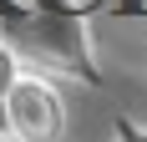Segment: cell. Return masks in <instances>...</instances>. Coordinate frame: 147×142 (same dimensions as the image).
<instances>
[{
	"instance_id": "cell-1",
	"label": "cell",
	"mask_w": 147,
	"mask_h": 142,
	"mask_svg": "<svg viewBox=\"0 0 147 142\" xmlns=\"http://www.w3.org/2000/svg\"><path fill=\"white\" fill-rule=\"evenodd\" d=\"M5 127L15 142H56V132L66 127V107H61L56 86L41 76H20L5 101Z\"/></svg>"
},
{
	"instance_id": "cell-2",
	"label": "cell",
	"mask_w": 147,
	"mask_h": 142,
	"mask_svg": "<svg viewBox=\"0 0 147 142\" xmlns=\"http://www.w3.org/2000/svg\"><path fill=\"white\" fill-rule=\"evenodd\" d=\"M15 81H20V61H15V51L10 46H0V137H5V101H10V91H15Z\"/></svg>"
}]
</instances>
